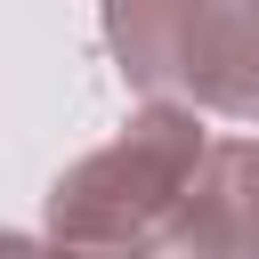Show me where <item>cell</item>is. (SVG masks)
Wrapping results in <instances>:
<instances>
[{
  "label": "cell",
  "mask_w": 259,
  "mask_h": 259,
  "mask_svg": "<svg viewBox=\"0 0 259 259\" xmlns=\"http://www.w3.org/2000/svg\"><path fill=\"white\" fill-rule=\"evenodd\" d=\"M202 162V130L186 105L154 97L113 146H97L89 162H73L49 194V235L73 243V251H121V243H146L170 202L186 194Z\"/></svg>",
  "instance_id": "6da1fadb"
},
{
  "label": "cell",
  "mask_w": 259,
  "mask_h": 259,
  "mask_svg": "<svg viewBox=\"0 0 259 259\" xmlns=\"http://www.w3.org/2000/svg\"><path fill=\"white\" fill-rule=\"evenodd\" d=\"M154 259H243L259 251V138H227L194 162L170 219L146 235Z\"/></svg>",
  "instance_id": "7a4b0ae2"
},
{
  "label": "cell",
  "mask_w": 259,
  "mask_h": 259,
  "mask_svg": "<svg viewBox=\"0 0 259 259\" xmlns=\"http://www.w3.org/2000/svg\"><path fill=\"white\" fill-rule=\"evenodd\" d=\"M202 24H210V0H105V40L121 57V81L146 97H186Z\"/></svg>",
  "instance_id": "3957f363"
},
{
  "label": "cell",
  "mask_w": 259,
  "mask_h": 259,
  "mask_svg": "<svg viewBox=\"0 0 259 259\" xmlns=\"http://www.w3.org/2000/svg\"><path fill=\"white\" fill-rule=\"evenodd\" d=\"M186 97L210 105V113L259 121V0H210V24H202V57H194Z\"/></svg>",
  "instance_id": "277c9868"
},
{
  "label": "cell",
  "mask_w": 259,
  "mask_h": 259,
  "mask_svg": "<svg viewBox=\"0 0 259 259\" xmlns=\"http://www.w3.org/2000/svg\"><path fill=\"white\" fill-rule=\"evenodd\" d=\"M0 259H49V251H40L32 235H8V227H0Z\"/></svg>",
  "instance_id": "5b68a950"
},
{
  "label": "cell",
  "mask_w": 259,
  "mask_h": 259,
  "mask_svg": "<svg viewBox=\"0 0 259 259\" xmlns=\"http://www.w3.org/2000/svg\"><path fill=\"white\" fill-rule=\"evenodd\" d=\"M243 259H259V251H243Z\"/></svg>",
  "instance_id": "8992f818"
}]
</instances>
